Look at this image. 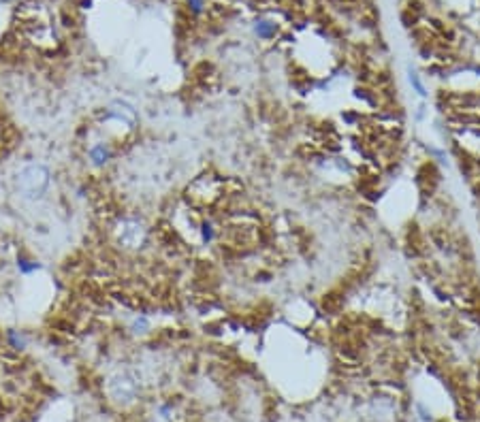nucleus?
<instances>
[{
    "mask_svg": "<svg viewBox=\"0 0 480 422\" xmlns=\"http://www.w3.org/2000/svg\"><path fill=\"white\" fill-rule=\"evenodd\" d=\"M49 186V173L43 164H32V167L24 169L22 173V188L30 194V197L41 199Z\"/></svg>",
    "mask_w": 480,
    "mask_h": 422,
    "instance_id": "1",
    "label": "nucleus"
},
{
    "mask_svg": "<svg viewBox=\"0 0 480 422\" xmlns=\"http://www.w3.org/2000/svg\"><path fill=\"white\" fill-rule=\"evenodd\" d=\"M109 120H116V122H122V124H128L132 126L137 120V113L132 109L128 102H114V105L109 107V113H107Z\"/></svg>",
    "mask_w": 480,
    "mask_h": 422,
    "instance_id": "2",
    "label": "nucleus"
},
{
    "mask_svg": "<svg viewBox=\"0 0 480 422\" xmlns=\"http://www.w3.org/2000/svg\"><path fill=\"white\" fill-rule=\"evenodd\" d=\"M109 156H111V151H109L107 145H103V143H98V145H94L90 149V158L94 160L96 164H105L109 160Z\"/></svg>",
    "mask_w": 480,
    "mask_h": 422,
    "instance_id": "3",
    "label": "nucleus"
},
{
    "mask_svg": "<svg viewBox=\"0 0 480 422\" xmlns=\"http://www.w3.org/2000/svg\"><path fill=\"white\" fill-rule=\"evenodd\" d=\"M254 30H256V34H259V36H263V39H269V36L275 32V26H273V24H269V22H259V24H256V28H254Z\"/></svg>",
    "mask_w": 480,
    "mask_h": 422,
    "instance_id": "4",
    "label": "nucleus"
},
{
    "mask_svg": "<svg viewBox=\"0 0 480 422\" xmlns=\"http://www.w3.org/2000/svg\"><path fill=\"white\" fill-rule=\"evenodd\" d=\"M147 326H150V322L145 320V318H137L135 324H132V331H135V333H143Z\"/></svg>",
    "mask_w": 480,
    "mask_h": 422,
    "instance_id": "5",
    "label": "nucleus"
},
{
    "mask_svg": "<svg viewBox=\"0 0 480 422\" xmlns=\"http://www.w3.org/2000/svg\"><path fill=\"white\" fill-rule=\"evenodd\" d=\"M17 266H19V271H22V273H32V271H36V269H39V264H36V262H32V264H26V260H19V262H17Z\"/></svg>",
    "mask_w": 480,
    "mask_h": 422,
    "instance_id": "6",
    "label": "nucleus"
},
{
    "mask_svg": "<svg viewBox=\"0 0 480 422\" xmlns=\"http://www.w3.org/2000/svg\"><path fill=\"white\" fill-rule=\"evenodd\" d=\"M211 239H213V228H211L209 224H205V226H203V241L209 243Z\"/></svg>",
    "mask_w": 480,
    "mask_h": 422,
    "instance_id": "7",
    "label": "nucleus"
},
{
    "mask_svg": "<svg viewBox=\"0 0 480 422\" xmlns=\"http://www.w3.org/2000/svg\"><path fill=\"white\" fill-rule=\"evenodd\" d=\"M410 81L416 86V90H418V94H425V90H423V86H421V81H418V77H416V73H410Z\"/></svg>",
    "mask_w": 480,
    "mask_h": 422,
    "instance_id": "8",
    "label": "nucleus"
},
{
    "mask_svg": "<svg viewBox=\"0 0 480 422\" xmlns=\"http://www.w3.org/2000/svg\"><path fill=\"white\" fill-rule=\"evenodd\" d=\"M188 5L192 7V11H195V13H201V9H203V0H188Z\"/></svg>",
    "mask_w": 480,
    "mask_h": 422,
    "instance_id": "9",
    "label": "nucleus"
}]
</instances>
